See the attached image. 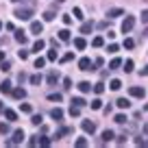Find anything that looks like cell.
Instances as JSON below:
<instances>
[{"label": "cell", "mask_w": 148, "mask_h": 148, "mask_svg": "<svg viewBox=\"0 0 148 148\" xmlns=\"http://www.w3.org/2000/svg\"><path fill=\"white\" fill-rule=\"evenodd\" d=\"M31 83L33 85H42V74H33V76H31Z\"/></svg>", "instance_id": "f1b7e54d"}, {"label": "cell", "mask_w": 148, "mask_h": 148, "mask_svg": "<svg viewBox=\"0 0 148 148\" xmlns=\"http://www.w3.org/2000/svg\"><path fill=\"white\" fill-rule=\"evenodd\" d=\"M18 57H20L22 61H26V59H28V50H20V52H18Z\"/></svg>", "instance_id": "60d3db41"}, {"label": "cell", "mask_w": 148, "mask_h": 148, "mask_svg": "<svg viewBox=\"0 0 148 148\" xmlns=\"http://www.w3.org/2000/svg\"><path fill=\"white\" fill-rule=\"evenodd\" d=\"M146 109H148V105H146Z\"/></svg>", "instance_id": "be15d7a7"}, {"label": "cell", "mask_w": 148, "mask_h": 148, "mask_svg": "<svg viewBox=\"0 0 148 148\" xmlns=\"http://www.w3.org/2000/svg\"><path fill=\"white\" fill-rule=\"evenodd\" d=\"M79 68L83 70V72H92V70H96V68H94V63H92V59H89V57H83V59L79 61Z\"/></svg>", "instance_id": "6da1fadb"}, {"label": "cell", "mask_w": 148, "mask_h": 148, "mask_svg": "<svg viewBox=\"0 0 148 148\" xmlns=\"http://www.w3.org/2000/svg\"><path fill=\"white\" fill-rule=\"evenodd\" d=\"M44 65H46V59H44V57H39V59L35 61V68H37V70H42Z\"/></svg>", "instance_id": "d6a6232c"}, {"label": "cell", "mask_w": 148, "mask_h": 148, "mask_svg": "<svg viewBox=\"0 0 148 148\" xmlns=\"http://www.w3.org/2000/svg\"><path fill=\"white\" fill-rule=\"evenodd\" d=\"M20 109H22V113H31V111H33V107L24 102V105H20Z\"/></svg>", "instance_id": "74e56055"}, {"label": "cell", "mask_w": 148, "mask_h": 148, "mask_svg": "<svg viewBox=\"0 0 148 148\" xmlns=\"http://www.w3.org/2000/svg\"><path fill=\"white\" fill-rule=\"evenodd\" d=\"M0 133H2V135L9 133V124H5V122H2V124H0Z\"/></svg>", "instance_id": "7bdbcfd3"}, {"label": "cell", "mask_w": 148, "mask_h": 148, "mask_svg": "<svg viewBox=\"0 0 148 148\" xmlns=\"http://www.w3.org/2000/svg\"><path fill=\"white\" fill-rule=\"evenodd\" d=\"M63 87L70 89V87H72V81H70V79H63Z\"/></svg>", "instance_id": "f5cc1de1"}, {"label": "cell", "mask_w": 148, "mask_h": 148, "mask_svg": "<svg viewBox=\"0 0 148 148\" xmlns=\"http://www.w3.org/2000/svg\"><path fill=\"white\" fill-rule=\"evenodd\" d=\"M109 87L113 89V92H118V89L122 87V83H120V81H118V79H113V81H111V83H109Z\"/></svg>", "instance_id": "d4e9b609"}, {"label": "cell", "mask_w": 148, "mask_h": 148, "mask_svg": "<svg viewBox=\"0 0 148 148\" xmlns=\"http://www.w3.org/2000/svg\"><path fill=\"white\" fill-rule=\"evenodd\" d=\"M89 105H92V109H102V100H100V98H94Z\"/></svg>", "instance_id": "484cf974"}, {"label": "cell", "mask_w": 148, "mask_h": 148, "mask_svg": "<svg viewBox=\"0 0 148 148\" xmlns=\"http://www.w3.org/2000/svg\"><path fill=\"white\" fill-rule=\"evenodd\" d=\"M94 92H96L98 96H100V94L105 92V85H102V83H96V85H94Z\"/></svg>", "instance_id": "836d02e7"}, {"label": "cell", "mask_w": 148, "mask_h": 148, "mask_svg": "<svg viewBox=\"0 0 148 148\" xmlns=\"http://www.w3.org/2000/svg\"><path fill=\"white\" fill-rule=\"evenodd\" d=\"M72 105H76V107H85V98H81V96L72 98Z\"/></svg>", "instance_id": "83f0119b"}, {"label": "cell", "mask_w": 148, "mask_h": 148, "mask_svg": "<svg viewBox=\"0 0 148 148\" xmlns=\"http://www.w3.org/2000/svg\"><path fill=\"white\" fill-rule=\"evenodd\" d=\"M15 42L26 44V35H24V31H15Z\"/></svg>", "instance_id": "d6986e66"}, {"label": "cell", "mask_w": 148, "mask_h": 148, "mask_svg": "<svg viewBox=\"0 0 148 148\" xmlns=\"http://www.w3.org/2000/svg\"><path fill=\"white\" fill-rule=\"evenodd\" d=\"M63 24L70 26V24H72V15H63Z\"/></svg>", "instance_id": "681fc988"}, {"label": "cell", "mask_w": 148, "mask_h": 148, "mask_svg": "<svg viewBox=\"0 0 148 148\" xmlns=\"http://www.w3.org/2000/svg\"><path fill=\"white\" fill-rule=\"evenodd\" d=\"M0 70H2V72H9V70H11V65L7 63V61H2V65H0Z\"/></svg>", "instance_id": "c3c4849f"}, {"label": "cell", "mask_w": 148, "mask_h": 148, "mask_svg": "<svg viewBox=\"0 0 148 148\" xmlns=\"http://www.w3.org/2000/svg\"><path fill=\"white\" fill-rule=\"evenodd\" d=\"M11 2H20V0H11Z\"/></svg>", "instance_id": "6125c7cd"}, {"label": "cell", "mask_w": 148, "mask_h": 148, "mask_svg": "<svg viewBox=\"0 0 148 148\" xmlns=\"http://www.w3.org/2000/svg\"><path fill=\"white\" fill-rule=\"evenodd\" d=\"M15 18H18V20H31L33 18V11L31 9H15Z\"/></svg>", "instance_id": "3957f363"}, {"label": "cell", "mask_w": 148, "mask_h": 148, "mask_svg": "<svg viewBox=\"0 0 148 148\" xmlns=\"http://www.w3.org/2000/svg\"><path fill=\"white\" fill-rule=\"evenodd\" d=\"M0 92H2V94L11 92V83H9V81H2V83H0Z\"/></svg>", "instance_id": "ffe728a7"}, {"label": "cell", "mask_w": 148, "mask_h": 148, "mask_svg": "<svg viewBox=\"0 0 148 148\" xmlns=\"http://www.w3.org/2000/svg\"><path fill=\"white\" fill-rule=\"evenodd\" d=\"M135 46V42H133V39H129V37H126V39H124V48H126V50H131V48H133Z\"/></svg>", "instance_id": "8d00e7d4"}, {"label": "cell", "mask_w": 148, "mask_h": 148, "mask_svg": "<svg viewBox=\"0 0 148 148\" xmlns=\"http://www.w3.org/2000/svg\"><path fill=\"white\" fill-rule=\"evenodd\" d=\"M120 65H122V61H120V59H113V61L109 63V70H118Z\"/></svg>", "instance_id": "1f68e13d"}, {"label": "cell", "mask_w": 148, "mask_h": 148, "mask_svg": "<svg viewBox=\"0 0 148 148\" xmlns=\"http://www.w3.org/2000/svg\"><path fill=\"white\" fill-rule=\"evenodd\" d=\"M59 39H61V42H70V31H68V28H61V31H59Z\"/></svg>", "instance_id": "ac0fdd59"}, {"label": "cell", "mask_w": 148, "mask_h": 148, "mask_svg": "<svg viewBox=\"0 0 148 148\" xmlns=\"http://www.w3.org/2000/svg\"><path fill=\"white\" fill-rule=\"evenodd\" d=\"M142 22H144V24H148V9H146V11H142Z\"/></svg>", "instance_id": "816d5d0a"}, {"label": "cell", "mask_w": 148, "mask_h": 148, "mask_svg": "<svg viewBox=\"0 0 148 148\" xmlns=\"http://www.w3.org/2000/svg\"><path fill=\"white\" fill-rule=\"evenodd\" d=\"M31 122H33L35 126H37V124H42V116H33V118H31Z\"/></svg>", "instance_id": "ee69618b"}, {"label": "cell", "mask_w": 148, "mask_h": 148, "mask_svg": "<svg viewBox=\"0 0 148 148\" xmlns=\"http://www.w3.org/2000/svg\"><path fill=\"white\" fill-rule=\"evenodd\" d=\"M11 94H13V98H18V100H22V98H26V92H24L22 87H15V89H11Z\"/></svg>", "instance_id": "8fae6325"}, {"label": "cell", "mask_w": 148, "mask_h": 148, "mask_svg": "<svg viewBox=\"0 0 148 148\" xmlns=\"http://www.w3.org/2000/svg\"><path fill=\"white\" fill-rule=\"evenodd\" d=\"M133 59H129V61H124V68H122V70H124V72H133Z\"/></svg>", "instance_id": "4316f807"}, {"label": "cell", "mask_w": 148, "mask_h": 148, "mask_svg": "<svg viewBox=\"0 0 148 148\" xmlns=\"http://www.w3.org/2000/svg\"><path fill=\"white\" fill-rule=\"evenodd\" d=\"M50 118H52V120H57V122H61V120H63V109L55 107V109L50 111Z\"/></svg>", "instance_id": "52a82bcc"}, {"label": "cell", "mask_w": 148, "mask_h": 148, "mask_svg": "<svg viewBox=\"0 0 148 148\" xmlns=\"http://www.w3.org/2000/svg\"><path fill=\"white\" fill-rule=\"evenodd\" d=\"M72 131H74V129H70V126H61V129L55 133V139H59V137H65V135H70Z\"/></svg>", "instance_id": "ba28073f"}, {"label": "cell", "mask_w": 148, "mask_h": 148, "mask_svg": "<svg viewBox=\"0 0 148 148\" xmlns=\"http://www.w3.org/2000/svg\"><path fill=\"white\" fill-rule=\"evenodd\" d=\"M107 15H109V18H120V15H124V11L116 7V9H109V11H107Z\"/></svg>", "instance_id": "4fadbf2b"}, {"label": "cell", "mask_w": 148, "mask_h": 148, "mask_svg": "<svg viewBox=\"0 0 148 148\" xmlns=\"http://www.w3.org/2000/svg\"><path fill=\"white\" fill-rule=\"evenodd\" d=\"M142 37H148V26L144 28V33H142Z\"/></svg>", "instance_id": "9f6ffc18"}, {"label": "cell", "mask_w": 148, "mask_h": 148, "mask_svg": "<svg viewBox=\"0 0 148 148\" xmlns=\"http://www.w3.org/2000/svg\"><path fill=\"white\" fill-rule=\"evenodd\" d=\"M139 74H142V76H148V65H144V68L139 70Z\"/></svg>", "instance_id": "db71d44e"}, {"label": "cell", "mask_w": 148, "mask_h": 148, "mask_svg": "<svg viewBox=\"0 0 148 148\" xmlns=\"http://www.w3.org/2000/svg\"><path fill=\"white\" fill-rule=\"evenodd\" d=\"M48 98H50V100H55V102H59V100H61V94H59V92H57V94H50Z\"/></svg>", "instance_id": "7dc6e473"}, {"label": "cell", "mask_w": 148, "mask_h": 148, "mask_svg": "<svg viewBox=\"0 0 148 148\" xmlns=\"http://www.w3.org/2000/svg\"><path fill=\"white\" fill-rule=\"evenodd\" d=\"M0 111H5V107H2V100H0Z\"/></svg>", "instance_id": "91938a15"}, {"label": "cell", "mask_w": 148, "mask_h": 148, "mask_svg": "<svg viewBox=\"0 0 148 148\" xmlns=\"http://www.w3.org/2000/svg\"><path fill=\"white\" fill-rule=\"evenodd\" d=\"M92 46H94V48L105 46V39H102V37H94V39H92Z\"/></svg>", "instance_id": "603a6c76"}, {"label": "cell", "mask_w": 148, "mask_h": 148, "mask_svg": "<svg viewBox=\"0 0 148 148\" xmlns=\"http://www.w3.org/2000/svg\"><path fill=\"white\" fill-rule=\"evenodd\" d=\"M70 116H72V118H79L81 116V107L72 105V107H70Z\"/></svg>", "instance_id": "7402d4cb"}, {"label": "cell", "mask_w": 148, "mask_h": 148, "mask_svg": "<svg viewBox=\"0 0 148 148\" xmlns=\"http://www.w3.org/2000/svg\"><path fill=\"white\" fill-rule=\"evenodd\" d=\"M74 59V52H65L63 57H61V63H68V61H72Z\"/></svg>", "instance_id": "4dcf8cb0"}, {"label": "cell", "mask_w": 148, "mask_h": 148, "mask_svg": "<svg viewBox=\"0 0 148 148\" xmlns=\"http://www.w3.org/2000/svg\"><path fill=\"white\" fill-rule=\"evenodd\" d=\"M5 118L9 122H15V120H18V113H15L13 109H5Z\"/></svg>", "instance_id": "7c38bea8"}, {"label": "cell", "mask_w": 148, "mask_h": 148, "mask_svg": "<svg viewBox=\"0 0 148 148\" xmlns=\"http://www.w3.org/2000/svg\"><path fill=\"white\" fill-rule=\"evenodd\" d=\"M0 61H5V52L2 50H0Z\"/></svg>", "instance_id": "6f0895ef"}, {"label": "cell", "mask_w": 148, "mask_h": 148, "mask_svg": "<svg viewBox=\"0 0 148 148\" xmlns=\"http://www.w3.org/2000/svg\"><path fill=\"white\" fill-rule=\"evenodd\" d=\"M76 87H79L83 94H89V92H92V83H87V81H81V83L76 85Z\"/></svg>", "instance_id": "9c48e42d"}, {"label": "cell", "mask_w": 148, "mask_h": 148, "mask_svg": "<svg viewBox=\"0 0 148 148\" xmlns=\"http://www.w3.org/2000/svg\"><path fill=\"white\" fill-rule=\"evenodd\" d=\"M116 142H118V146H124V144H126V135H120Z\"/></svg>", "instance_id": "bcb514c9"}, {"label": "cell", "mask_w": 148, "mask_h": 148, "mask_svg": "<svg viewBox=\"0 0 148 148\" xmlns=\"http://www.w3.org/2000/svg\"><path fill=\"white\" fill-rule=\"evenodd\" d=\"M22 139H24V131L22 129H18V131H13V137L9 139V146H15V144H22Z\"/></svg>", "instance_id": "7a4b0ae2"}, {"label": "cell", "mask_w": 148, "mask_h": 148, "mask_svg": "<svg viewBox=\"0 0 148 148\" xmlns=\"http://www.w3.org/2000/svg\"><path fill=\"white\" fill-rule=\"evenodd\" d=\"M118 107H120V109H129V107H131V102L129 100H126V98H118Z\"/></svg>", "instance_id": "44dd1931"}, {"label": "cell", "mask_w": 148, "mask_h": 148, "mask_svg": "<svg viewBox=\"0 0 148 148\" xmlns=\"http://www.w3.org/2000/svg\"><path fill=\"white\" fill-rule=\"evenodd\" d=\"M107 50H109L111 55H116V52L120 50V46H118V44H109V48H107Z\"/></svg>", "instance_id": "d590c367"}, {"label": "cell", "mask_w": 148, "mask_h": 148, "mask_svg": "<svg viewBox=\"0 0 148 148\" xmlns=\"http://www.w3.org/2000/svg\"><path fill=\"white\" fill-rule=\"evenodd\" d=\"M44 31V24L42 22H31V33H35V35H39V33Z\"/></svg>", "instance_id": "30bf717a"}, {"label": "cell", "mask_w": 148, "mask_h": 148, "mask_svg": "<svg viewBox=\"0 0 148 148\" xmlns=\"http://www.w3.org/2000/svg\"><path fill=\"white\" fill-rule=\"evenodd\" d=\"M144 135H148V126H144Z\"/></svg>", "instance_id": "680465c9"}, {"label": "cell", "mask_w": 148, "mask_h": 148, "mask_svg": "<svg viewBox=\"0 0 148 148\" xmlns=\"http://www.w3.org/2000/svg\"><path fill=\"white\" fill-rule=\"evenodd\" d=\"M0 31H2V22H0Z\"/></svg>", "instance_id": "94428289"}, {"label": "cell", "mask_w": 148, "mask_h": 148, "mask_svg": "<svg viewBox=\"0 0 148 148\" xmlns=\"http://www.w3.org/2000/svg\"><path fill=\"white\" fill-rule=\"evenodd\" d=\"M44 20H46V22H50V20H55V13H52V11H46V13H44Z\"/></svg>", "instance_id": "ab89813d"}, {"label": "cell", "mask_w": 148, "mask_h": 148, "mask_svg": "<svg viewBox=\"0 0 148 148\" xmlns=\"http://www.w3.org/2000/svg\"><path fill=\"white\" fill-rule=\"evenodd\" d=\"M76 146H79V148L87 146V139H85V137H79V139H76Z\"/></svg>", "instance_id": "f35d334b"}, {"label": "cell", "mask_w": 148, "mask_h": 148, "mask_svg": "<svg viewBox=\"0 0 148 148\" xmlns=\"http://www.w3.org/2000/svg\"><path fill=\"white\" fill-rule=\"evenodd\" d=\"M74 18H76V20H83V11H81L79 7H76V9H74Z\"/></svg>", "instance_id": "b9f144b4"}, {"label": "cell", "mask_w": 148, "mask_h": 148, "mask_svg": "<svg viewBox=\"0 0 148 148\" xmlns=\"http://www.w3.org/2000/svg\"><path fill=\"white\" fill-rule=\"evenodd\" d=\"M92 31H94V22H83L81 33H85V35H87V33H92Z\"/></svg>", "instance_id": "9a60e30c"}, {"label": "cell", "mask_w": 148, "mask_h": 148, "mask_svg": "<svg viewBox=\"0 0 148 148\" xmlns=\"http://www.w3.org/2000/svg\"><path fill=\"white\" fill-rule=\"evenodd\" d=\"M85 46H87V42H85L83 37H76V39H74V48H79V50H83Z\"/></svg>", "instance_id": "5bb4252c"}, {"label": "cell", "mask_w": 148, "mask_h": 148, "mask_svg": "<svg viewBox=\"0 0 148 148\" xmlns=\"http://www.w3.org/2000/svg\"><path fill=\"white\" fill-rule=\"evenodd\" d=\"M28 144H31V146H37V144H39V137H33V139H31Z\"/></svg>", "instance_id": "11a10c76"}, {"label": "cell", "mask_w": 148, "mask_h": 148, "mask_svg": "<svg viewBox=\"0 0 148 148\" xmlns=\"http://www.w3.org/2000/svg\"><path fill=\"white\" fill-rule=\"evenodd\" d=\"M46 61H57V48H55V50H48Z\"/></svg>", "instance_id": "f546056e"}, {"label": "cell", "mask_w": 148, "mask_h": 148, "mask_svg": "<svg viewBox=\"0 0 148 148\" xmlns=\"http://www.w3.org/2000/svg\"><path fill=\"white\" fill-rule=\"evenodd\" d=\"M135 144H137V146H148V142H146V139H142V137L135 139Z\"/></svg>", "instance_id": "f907efd6"}, {"label": "cell", "mask_w": 148, "mask_h": 148, "mask_svg": "<svg viewBox=\"0 0 148 148\" xmlns=\"http://www.w3.org/2000/svg\"><path fill=\"white\" fill-rule=\"evenodd\" d=\"M44 46H46V42H44V39H37V42L33 44V52H39V50H44Z\"/></svg>", "instance_id": "2e32d148"}, {"label": "cell", "mask_w": 148, "mask_h": 148, "mask_svg": "<svg viewBox=\"0 0 148 148\" xmlns=\"http://www.w3.org/2000/svg\"><path fill=\"white\" fill-rule=\"evenodd\" d=\"M129 94L133 98H144V96H146V89H144V87H131Z\"/></svg>", "instance_id": "8992f818"}, {"label": "cell", "mask_w": 148, "mask_h": 148, "mask_svg": "<svg viewBox=\"0 0 148 148\" xmlns=\"http://www.w3.org/2000/svg\"><path fill=\"white\" fill-rule=\"evenodd\" d=\"M81 126H83V131H85V133H89V135L96 133V122H92V120H83V122H81Z\"/></svg>", "instance_id": "277c9868"}, {"label": "cell", "mask_w": 148, "mask_h": 148, "mask_svg": "<svg viewBox=\"0 0 148 148\" xmlns=\"http://www.w3.org/2000/svg\"><path fill=\"white\" fill-rule=\"evenodd\" d=\"M57 81H59V74H57V72L48 74V83H50V85H57Z\"/></svg>", "instance_id": "cb8c5ba5"}, {"label": "cell", "mask_w": 148, "mask_h": 148, "mask_svg": "<svg viewBox=\"0 0 148 148\" xmlns=\"http://www.w3.org/2000/svg\"><path fill=\"white\" fill-rule=\"evenodd\" d=\"M133 26H135V18L126 15V20L122 22V33H129V31H133Z\"/></svg>", "instance_id": "5b68a950"}, {"label": "cell", "mask_w": 148, "mask_h": 148, "mask_svg": "<svg viewBox=\"0 0 148 148\" xmlns=\"http://www.w3.org/2000/svg\"><path fill=\"white\" fill-rule=\"evenodd\" d=\"M113 137H116V135H113V131H109V129H107V131H105V133H102V144H107V142H111V139H113Z\"/></svg>", "instance_id": "e0dca14e"}, {"label": "cell", "mask_w": 148, "mask_h": 148, "mask_svg": "<svg viewBox=\"0 0 148 148\" xmlns=\"http://www.w3.org/2000/svg\"><path fill=\"white\" fill-rule=\"evenodd\" d=\"M116 122H118V124H126V116H124V113H118V116H116Z\"/></svg>", "instance_id": "e575fe53"}, {"label": "cell", "mask_w": 148, "mask_h": 148, "mask_svg": "<svg viewBox=\"0 0 148 148\" xmlns=\"http://www.w3.org/2000/svg\"><path fill=\"white\" fill-rule=\"evenodd\" d=\"M39 146H50V139L48 137H39Z\"/></svg>", "instance_id": "f6af8a7d"}]
</instances>
